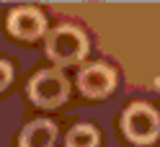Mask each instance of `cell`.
Instances as JSON below:
<instances>
[{"label":"cell","mask_w":160,"mask_h":147,"mask_svg":"<svg viewBox=\"0 0 160 147\" xmlns=\"http://www.w3.org/2000/svg\"><path fill=\"white\" fill-rule=\"evenodd\" d=\"M44 26H47V21H44L42 11H36L34 5H18L8 16V28L18 39H36L44 31Z\"/></svg>","instance_id":"obj_4"},{"label":"cell","mask_w":160,"mask_h":147,"mask_svg":"<svg viewBox=\"0 0 160 147\" xmlns=\"http://www.w3.org/2000/svg\"><path fill=\"white\" fill-rule=\"evenodd\" d=\"M57 126L47 119H36L21 132V147H54Z\"/></svg>","instance_id":"obj_6"},{"label":"cell","mask_w":160,"mask_h":147,"mask_svg":"<svg viewBox=\"0 0 160 147\" xmlns=\"http://www.w3.org/2000/svg\"><path fill=\"white\" fill-rule=\"evenodd\" d=\"M122 129L134 145H150L160 134V116L147 103H132L122 116Z\"/></svg>","instance_id":"obj_3"},{"label":"cell","mask_w":160,"mask_h":147,"mask_svg":"<svg viewBox=\"0 0 160 147\" xmlns=\"http://www.w3.org/2000/svg\"><path fill=\"white\" fill-rule=\"evenodd\" d=\"M114 83H116V75H114L111 67H106V65H88L78 75L80 91L85 96H91V98H101L106 93H111Z\"/></svg>","instance_id":"obj_5"},{"label":"cell","mask_w":160,"mask_h":147,"mask_svg":"<svg viewBox=\"0 0 160 147\" xmlns=\"http://www.w3.org/2000/svg\"><path fill=\"white\" fill-rule=\"evenodd\" d=\"M47 54L59 65L80 62L88 54V39L78 26H57L47 39Z\"/></svg>","instance_id":"obj_1"},{"label":"cell","mask_w":160,"mask_h":147,"mask_svg":"<svg viewBox=\"0 0 160 147\" xmlns=\"http://www.w3.org/2000/svg\"><path fill=\"white\" fill-rule=\"evenodd\" d=\"M11 80H13V67L8 65L5 60H0V91H3Z\"/></svg>","instance_id":"obj_8"},{"label":"cell","mask_w":160,"mask_h":147,"mask_svg":"<svg viewBox=\"0 0 160 147\" xmlns=\"http://www.w3.org/2000/svg\"><path fill=\"white\" fill-rule=\"evenodd\" d=\"M67 147H98V132L91 124H78L67 134Z\"/></svg>","instance_id":"obj_7"},{"label":"cell","mask_w":160,"mask_h":147,"mask_svg":"<svg viewBox=\"0 0 160 147\" xmlns=\"http://www.w3.org/2000/svg\"><path fill=\"white\" fill-rule=\"evenodd\" d=\"M28 96L36 106L42 109H57L59 103L67 101L70 96V83L62 70L57 67H49V70H42L31 77L28 83Z\"/></svg>","instance_id":"obj_2"}]
</instances>
